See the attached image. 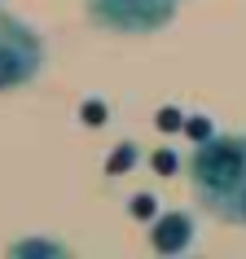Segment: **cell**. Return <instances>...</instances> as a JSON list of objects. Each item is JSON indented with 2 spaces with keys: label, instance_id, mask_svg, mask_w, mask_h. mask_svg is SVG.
Returning a JSON list of instances; mask_svg holds the SVG:
<instances>
[{
  "label": "cell",
  "instance_id": "cell-1",
  "mask_svg": "<svg viewBox=\"0 0 246 259\" xmlns=\"http://www.w3.org/2000/svg\"><path fill=\"white\" fill-rule=\"evenodd\" d=\"M185 176H189L193 202L207 215L229 224L233 206L242 198V185H246V132H224V137L198 141L185 158Z\"/></svg>",
  "mask_w": 246,
  "mask_h": 259
},
{
  "label": "cell",
  "instance_id": "cell-2",
  "mask_svg": "<svg viewBox=\"0 0 246 259\" xmlns=\"http://www.w3.org/2000/svg\"><path fill=\"white\" fill-rule=\"evenodd\" d=\"M49 49L44 35L0 5V93H22L44 75Z\"/></svg>",
  "mask_w": 246,
  "mask_h": 259
},
{
  "label": "cell",
  "instance_id": "cell-3",
  "mask_svg": "<svg viewBox=\"0 0 246 259\" xmlns=\"http://www.w3.org/2000/svg\"><path fill=\"white\" fill-rule=\"evenodd\" d=\"M180 0H84L88 22L110 35H154L172 27Z\"/></svg>",
  "mask_w": 246,
  "mask_h": 259
},
{
  "label": "cell",
  "instance_id": "cell-4",
  "mask_svg": "<svg viewBox=\"0 0 246 259\" xmlns=\"http://www.w3.org/2000/svg\"><path fill=\"white\" fill-rule=\"evenodd\" d=\"M150 242H154V250H163V255L189 250L193 246V220L185 215V211H167V215H158V224H150Z\"/></svg>",
  "mask_w": 246,
  "mask_h": 259
},
{
  "label": "cell",
  "instance_id": "cell-5",
  "mask_svg": "<svg viewBox=\"0 0 246 259\" xmlns=\"http://www.w3.org/2000/svg\"><path fill=\"white\" fill-rule=\"evenodd\" d=\"M229 224H233V229H246V185H242V198H237V206H233Z\"/></svg>",
  "mask_w": 246,
  "mask_h": 259
},
{
  "label": "cell",
  "instance_id": "cell-6",
  "mask_svg": "<svg viewBox=\"0 0 246 259\" xmlns=\"http://www.w3.org/2000/svg\"><path fill=\"white\" fill-rule=\"evenodd\" d=\"M0 5H5V0H0Z\"/></svg>",
  "mask_w": 246,
  "mask_h": 259
}]
</instances>
